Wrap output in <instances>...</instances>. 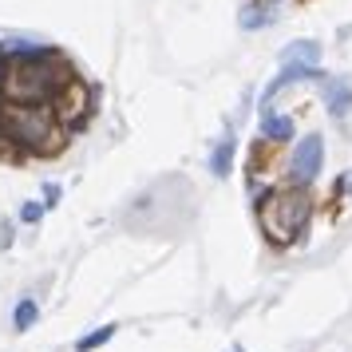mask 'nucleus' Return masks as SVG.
<instances>
[{"label": "nucleus", "instance_id": "obj_2", "mask_svg": "<svg viewBox=\"0 0 352 352\" xmlns=\"http://www.w3.org/2000/svg\"><path fill=\"white\" fill-rule=\"evenodd\" d=\"M0 123H4V135L12 139L24 151H40L48 155L60 146V131H56V111L52 107H24V103H12L0 111Z\"/></svg>", "mask_w": 352, "mask_h": 352}, {"label": "nucleus", "instance_id": "obj_3", "mask_svg": "<svg viewBox=\"0 0 352 352\" xmlns=\"http://www.w3.org/2000/svg\"><path fill=\"white\" fill-rule=\"evenodd\" d=\"M309 214H313V202H309L301 190L273 194L270 202L261 206V222H265V230H270L277 241H285V238H293V234H301L305 222H309Z\"/></svg>", "mask_w": 352, "mask_h": 352}, {"label": "nucleus", "instance_id": "obj_8", "mask_svg": "<svg viewBox=\"0 0 352 352\" xmlns=\"http://www.w3.org/2000/svg\"><path fill=\"white\" fill-rule=\"evenodd\" d=\"M261 135L270 139V143H289L293 139V119H281V115H261Z\"/></svg>", "mask_w": 352, "mask_h": 352}, {"label": "nucleus", "instance_id": "obj_12", "mask_svg": "<svg viewBox=\"0 0 352 352\" xmlns=\"http://www.w3.org/2000/svg\"><path fill=\"white\" fill-rule=\"evenodd\" d=\"M36 317H40V309H36L32 297H24V301L16 305V313H12V324H16V333H28L36 324Z\"/></svg>", "mask_w": 352, "mask_h": 352}, {"label": "nucleus", "instance_id": "obj_1", "mask_svg": "<svg viewBox=\"0 0 352 352\" xmlns=\"http://www.w3.org/2000/svg\"><path fill=\"white\" fill-rule=\"evenodd\" d=\"M72 83V72L56 64V56L44 52V56H32V60H16L4 76V91L12 103H24V107H44L48 99H56Z\"/></svg>", "mask_w": 352, "mask_h": 352}, {"label": "nucleus", "instance_id": "obj_10", "mask_svg": "<svg viewBox=\"0 0 352 352\" xmlns=\"http://www.w3.org/2000/svg\"><path fill=\"white\" fill-rule=\"evenodd\" d=\"M230 162H234V139H222V143L214 146V159H210V170L218 178L230 175Z\"/></svg>", "mask_w": 352, "mask_h": 352}, {"label": "nucleus", "instance_id": "obj_15", "mask_svg": "<svg viewBox=\"0 0 352 352\" xmlns=\"http://www.w3.org/2000/svg\"><path fill=\"white\" fill-rule=\"evenodd\" d=\"M4 76H8V67H4V56H0V87H4Z\"/></svg>", "mask_w": 352, "mask_h": 352}, {"label": "nucleus", "instance_id": "obj_16", "mask_svg": "<svg viewBox=\"0 0 352 352\" xmlns=\"http://www.w3.org/2000/svg\"><path fill=\"white\" fill-rule=\"evenodd\" d=\"M230 352H245V349H241V344H234V349H230Z\"/></svg>", "mask_w": 352, "mask_h": 352}, {"label": "nucleus", "instance_id": "obj_11", "mask_svg": "<svg viewBox=\"0 0 352 352\" xmlns=\"http://www.w3.org/2000/svg\"><path fill=\"white\" fill-rule=\"evenodd\" d=\"M115 329H119V324H103V329H96V333L80 336V340H76V352H96V349H103V344L115 336Z\"/></svg>", "mask_w": 352, "mask_h": 352}, {"label": "nucleus", "instance_id": "obj_5", "mask_svg": "<svg viewBox=\"0 0 352 352\" xmlns=\"http://www.w3.org/2000/svg\"><path fill=\"white\" fill-rule=\"evenodd\" d=\"M56 119H64V123H80L83 115H87V91H83V83H67L64 91L56 96Z\"/></svg>", "mask_w": 352, "mask_h": 352}, {"label": "nucleus", "instance_id": "obj_14", "mask_svg": "<svg viewBox=\"0 0 352 352\" xmlns=\"http://www.w3.org/2000/svg\"><path fill=\"white\" fill-rule=\"evenodd\" d=\"M44 198H48L44 206H56V198H60V186H56V182H48V186H44Z\"/></svg>", "mask_w": 352, "mask_h": 352}, {"label": "nucleus", "instance_id": "obj_4", "mask_svg": "<svg viewBox=\"0 0 352 352\" xmlns=\"http://www.w3.org/2000/svg\"><path fill=\"white\" fill-rule=\"evenodd\" d=\"M320 159H324L320 135H305L301 143L293 146V178H297V182H313L317 170H320Z\"/></svg>", "mask_w": 352, "mask_h": 352}, {"label": "nucleus", "instance_id": "obj_6", "mask_svg": "<svg viewBox=\"0 0 352 352\" xmlns=\"http://www.w3.org/2000/svg\"><path fill=\"white\" fill-rule=\"evenodd\" d=\"M320 96H324V103H329V111L340 119V115H349L352 107V83L340 80V76H329V80H320Z\"/></svg>", "mask_w": 352, "mask_h": 352}, {"label": "nucleus", "instance_id": "obj_7", "mask_svg": "<svg viewBox=\"0 0 352 352\" xmlns=\"http://www.w3.org/2000/svg\"><path fill=\"white\" fill-rule=\"evenodd\" d=\"M281 64L285 67H317L320 64V44L317 40H297L281 52Z\"/></svg>", "mask_w": 352, "mask_h": 352}, {"label": "nucleus", "instance_id": "obj_13", "mask_svg": "<svg viewBox=\"0 0 352 352\" xmlns=\"http://www.w3.org/2000/svg\"><path fill=\"white\" fill-rule=\"evenodd\" d=\"M40 214H44L40 202H24V206H20V222H40Z\"/></svg>", "mask_w": 352, "mask_h": 352}, {"label": "nucleus", "instance_id": "obj_9", "mask_svg": "<svg viewBox=\"0 0 352 352\" xmlns=\"http://www.w3.org/2000/svg\"><path fill=\"white\" fill-rule=\"evenodd\" d=\"M238 24L245 28V32H254V28H270L273 24V8L270 4H245L241 16H238Z\"/></svg>", "mask_w": 352, "mask_h": 352}]
</instances>
